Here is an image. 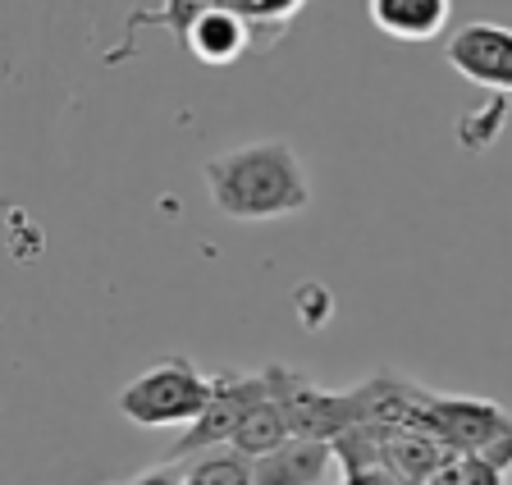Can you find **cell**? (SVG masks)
Masks as SVG:
<instances>
[{
  "mask_svg": "<svg viewBox=\"0 0 512 485\" xmlns=\"http://www.w3.org/2000/svg\"><path fill=\"white\" fill-rule=\"evenodd\" d=\"M266 385L275 403L284 408L293 440H320L334 444L339 435L362 426V408H357V389H320L307 376L288 367H266Z\"/></svg>",
  "mask_w": 512,
  "mask_h": 485,
  "instance_id": "obj_4",
  "label": "cell"
},
{
  "mask_svg": "<svg viewBox=\"0 0 512 485\" xmlns=\"http://www.w3.org/2000/svg\"><path fill=\"white\" fill-rule=\"evenodd\" d=\"M211 389L215 376H206L192 357L165 353L119 389L115 408L133 426H147V431H156V426H192L211 403Z\"/></svg>",
  "mask_w": 512,
  "mask_h": 485,
  "instance_id": "obj_2",
  "label": "cell"
},
{
  "mask_svg": "<svg viewBox=\"0 0 512 485\" xmlns=\"http://www.w3.org/2000/svg\"><path fill=\"white\" fill-rule=\"evenodd\" d=\"M202 184L215 211L224 220H243V225L302 216L311 206L307 165L284 138L243 142V147L211 156L202 165Z\"/></svg>",
  "mask_w": 512,
  "mask_h": 485,
  "instance_id": "obj_1",
  "label": "cell"
},
{
  "mask_svg": "<svg viewBox=\"0 0 512 485\" xmlns=\"http://www.w3.org/2000/svg\"><path fill=\"white\" fill-rule=\"evenodd\" d=\"M444 60L467 83L512 97V28L494 19H471L444 42Z\"/></svg>",
  "mask_w": 512,
  "mask_h": 485,
  "instance_id": "obj_6",
  "label": "cell"
},
{
  "mask_svg": "<svg viewBox=\"0 0 512 485\" xmlns=\"http://www.w3.org/2000/svg\"><path fill=\"white\" fill-rule=\"evenodd\" d=\"M334 444L320 440H288L284 449L252 463V485H320L330 476Z\"/></svg>",
  "mask_w": 512,
  "mask_h": 485,
  "instance_id": "obj_9",
  "label": "cell"
},
{
  "mask_svg": "<svg viewBox=\"0 0 512 485\" xmlns=\"http://www.w3.org/2000/svg\"><path fill=\"white\" fill-rule=\"evenodd\" d=\"M448 14L453 0H366V19L394 42H435Z\"/></svg>",
  "mask_w": 512,
  "mask_h": 485,
  "instance_id": "obj_8",
  "label": "cell"
},
{
  "mask_svg": "<svg viewBox=\"0 0 512 485\" xmlns=\"http://www.w3.org/2000/svg\"><path fill=\"white\" fill-rule=\"evenodd\" d=\"M266 389H270L266 371H261V376H247V371H224V376H215V389H211L206 412L179 435V444H174L165 458L174 463V458H192V453L220 449V444L229 449V440H234V431L243 426V417L266 399Z\"/></svg>",
  "mask_w": 512,
  "mask_h": 485,
  "instance_id": "obj_5",
  "label": "cell"
},
{
  "mask_svg": "<svg viewBox=\"0 0 512 485\" xmlns=\"http://www.w3.org/2000/svg\"><path fill=\"white\" fill-rule=\"evenodd\" d=\"M179 46L197 60V65H211V69H224V65H238L247 51H261V37H256V23L243 19L238 10L229 5H206L188 19V28L179 33Z\"/></svg>",
  "mask_w": 512,
  "mask_h": 485,
  "instance_id": "obj_7",
  "label": "cell"
},
{
  "mask_svg": "<svg viewBox=\"0 0 512 485\" xmlns=\"http://www.w3.org/2000/svg\"><path fill=\"white\" fill-rule=\"evenodd\" d=\"M288 440H293V431H288V417H284V408L275 403V394L266 389V399H261L243 417V426L234 431L229 449H234L238 458H247V463H256V458H266V453L284 449Z\"/></svg>",
  "mask_w": 512,
  "mask_h": 485,
  "instance_id": "obj_10",
  "label": "cell"
},
{
  "mask_svg": "<svg viewBox=\"0 0 512 485\" xmlns=\"http://www.w3.org/2000/svg\"><path fill=\"white\" fill-rule=\"evenodd\" d=\"M421 431L439 435L453 453L485 458L499 472L512 467V412H503L490 399H453L430 389L426 412H421Z\"/></svg>",
  "mask_w": 512,
  "mask_h": 485,
  "instance_id": "obj_3",
  "label": "cell"
},
{
  "mask_svg": "<svg viewBox=\"0 0 512 485\" xmlns=\"http://www.w3.org/2000/svg\"><path fill=\"white\" fill-rule=\"evenodd\" d=\"M220 5H229V10H238V14H243V19H252L256 28H261V23H270L275 33H284L288 23L298 19V14L307 10L311 0H220Z\"/></svg>",
  "mask_w": 512,
  "mask_h": 485,
  "instance_id": "obj_12",
  "label": "cell"
},
{
  "mask_svg": "<svg viewBox=\"0 0 512 485\" xmlns=\"http://www.w3.org/2000/svg\"><path fill=\"white\" fill-rule=\"evenodd\" d=\"M426 485H503V472L485 458H471V453H448V463Z\"/></svg>",
  "mask_w": 512,
  "mask_h": 485,
  "instance_id": "obj_11",
  "label": "cell"
}]
</instances>
